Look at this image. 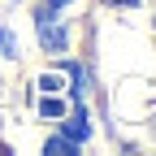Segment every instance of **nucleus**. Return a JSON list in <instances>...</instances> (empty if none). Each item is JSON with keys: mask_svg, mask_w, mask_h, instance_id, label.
I'll list each match as a JSON object with an SVG mask.
<instances>
[{"mask_svg": "<svg viewBox=\"0 0 156 156\" xmlns=\"http://www.w3.org/2000/svg\"><path fill=\"white\" fill-rule=\"evenodd\" d=\"M35 30H39V44H44L48 52H65V48H69V35H65L61 17H56L52 9H39V17H35Z\"/></svg>", "mask_w": 156, "mask_h": 156, "instance_id": "1", "label": "nucleus"}, {"mask_svg": "<svg viewBox=\"0 0 156 156\" xmlns=\"http://www.w3.org/2000/svg\"><path fill=\"white\" fill-rule=\"evenodd\" d=\"M87 134H91L87 113H83V108H74V113L65 117V139H74V143H78V139H87Z\"/></svg>", "mask_w": 156, "mask_h": 156, "instance_id": "2", "label": "nucleus"}, {"mask_svg": "<svg viewBox=\"0 0 156 156\" xmlns=\"http://www.w3.org/2000/svg\"><path fill=\"white\" fill-rule=\"evenodd\" d=\"M0 56H17V35L9 26H0Z\"/></svg>", "mask_w": 156, "mask_h": 156, "instance_id": "3", "label": "nucleus"}, {"mask_svg": "<svg viewBox=\"0 0 156 156\" xmlns=\"http://www.w3.org/2000/svg\"><path fill=\"white\" fill-rule=\"evenodd\" d=\"M78 143L74 139H65V134H61V139H48V152H74Z\"/></svg>", "mask_w": 156, "mask_h": 156, "instance_id": "4", "label": "nucleus"}, {"mask_svg": "<svg viewBox=\"0 0 156 156\" xmlns=\"http://www.w3.org/2000/svg\"><path fill=\"white\" fill-rule=\"evenodd\" d=\"M108 5H134V0H108Z\"/></svg>", "mask_w": 156, "mask_h": 156, "instance_id": "5", "label": "nucleus"}, {"mask_svg": "<svg viewBox=\"0 0 156 156\" xmlns=\"http://www.w3.org/2000/svg\"><path fill=\"white\" fill-rule=\"evenodd\" d=\"M48 5H69V0H48Z\"/></svg>", "mask_w": 156, "mask_h": 156, "instance_id": "6", "label": "nucleus"}]
</instances>
